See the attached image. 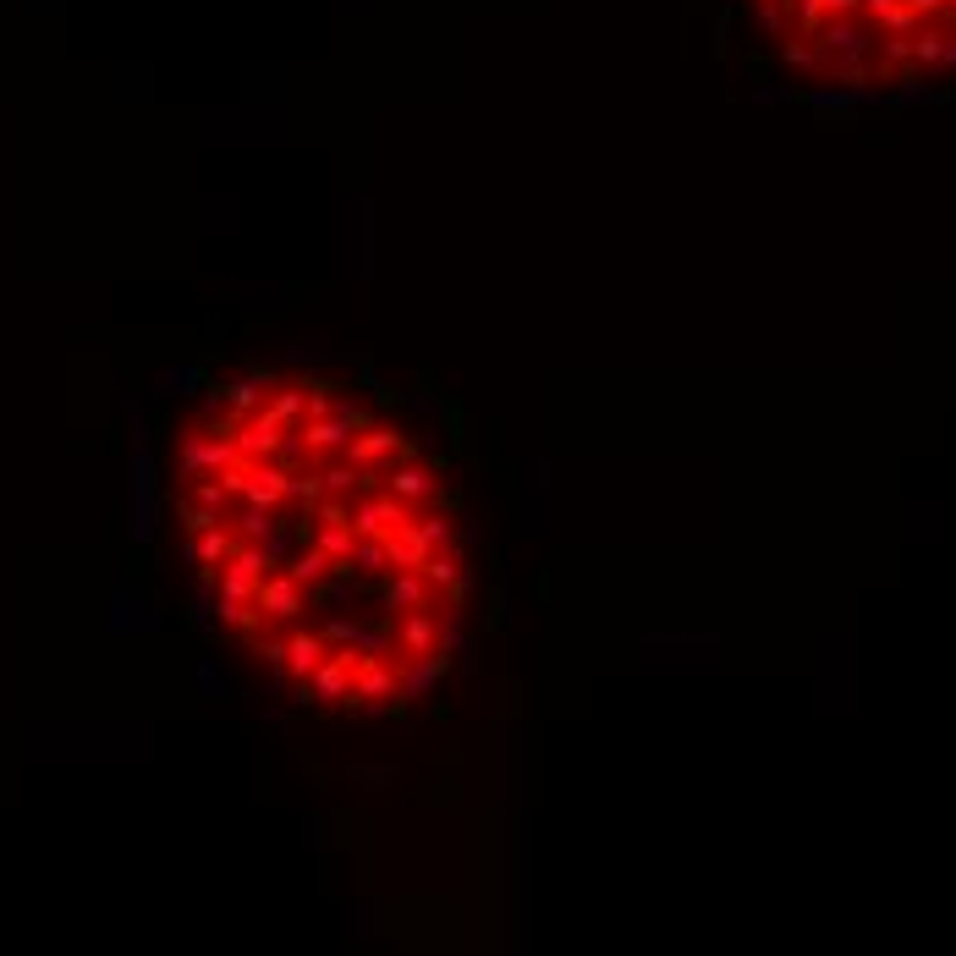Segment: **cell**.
I'll list each match as a JSON object with an SVG mask.
<instances>
[{"label":"cell","instance_id":"cell-4","mask_svg":"<svg viewBox=\"0 0 956 956\" xmlns=\"http://www.w3.org/2000/svg\"><path fill=\"white\" fill-rule=\"evenodd\" d=\"M346 567L363 572V578H385V572H391V561H385V539H357L352 555H346Z\"/></svg>","mask_w":956,"mask_h":956},{"label":"cell","instance_id":"cell-2","mask_svg":"<svg viewBox=\"0 0 956 956\" xmlns=\"http://www.w3.org/2000/svg\"><path fill=\"white\" fill-rule=\"evenodd\" d=\"M380 605H391L396 616H407V611H429L435 594H429L424 572H385L380 578Z\"/></svg>","mask_w":956,"mask_h":956},{"label":"cell","instance_id":"cell-3","mask_svg":"<svg viewBox=\"0 0 956 956\" xmlns=\"http://www.w3.org/2000/svg\"><path fill=\"white\" fill-rule=\"evenodd\" d=\"M309 682H314V693L324 698V704H335V698H352V659H346V654H330V659L319 665Z\"/></svg>","mask_w":956,"mask_h":956},{"label":"cell","instance_id":"cell-1","mask_svg":"<svg viewBox=\"0 0 956 956\" xmlns=\"http://www.w3.org/2000/svg\"><path fill=\"white\" fill-rule=\"evenodd\" d=\"M385 495H396V500H407V506H429L446 484H440V468H429V463H418V457H407L402 468H391L385 474V484H380Z\"/></svg>","mask_w":956,"mask_h":956}]
</instances>
